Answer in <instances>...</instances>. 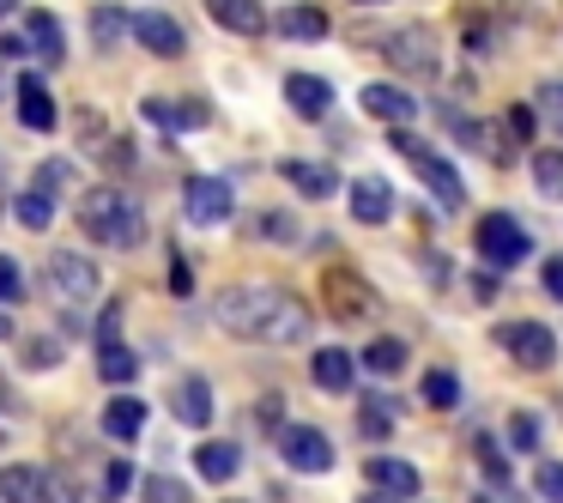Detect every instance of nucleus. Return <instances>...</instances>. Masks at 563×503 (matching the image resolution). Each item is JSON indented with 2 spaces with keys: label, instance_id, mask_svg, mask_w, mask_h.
Returning a JSON list of instances; mask_svg holds the SVG:
<instances>
[{
  "label": "nucleus",
  "instance_id": "c85d7f7f",
  "mask_svg": "<svg viewBox=\"0 0 563 503\" xmlns=\"http://www.w3.org/2000/svg\"><path fill=\"white\" fill-rule=\"evenodd\" d=\"M98 376L122 389V382H134V376H140V358L128 352L122 340H110V346H98Z\"/></svg>",
  "mask_w": 563,
  "mask_h": 503
},
{
  "label": "nucleus",
  "instance_id": "473e14b6",
  "mask_svg": "<svg viewBox=\"0 0 563 503\" xmlns=\"http://www.w3.org/2000/svg\"><path fill=\"white\" fill-rule=\"evenodd\" d=\"M533 183L545 188L551 200H563V152H558V146L533 152Z\"/></svg>",
  "mask_w": 563,
  "mask_h": 503
},
{
  "label": "nucleus",
  "instance_id": "9d476101",
  "mask_svg": "<svg viewBox=\"0 0 563 503\" xmlns=\"http://www.w3.org/2000/svg\"><path fill=\"white\" fill-rule=\"evenodd\" d=\"M183 212L195 225H224L236 212V195H231V183L224 176H195V183L183 188Z\"/></svg>",
  "mask_w": 563,
  "mask_h": 503
},
{
  "label": "nucleus",
  "instance_id": "7ed1b4c3",
  "mask_svg": "<svg viewBox=\"0 0 563 503\" xmlns=\"http://www.w3.org/2000/svg\"><path fill=\"white\" fill-rule=\"evenodd\" d=\"M388 140H394V152H400L406 164H418V176H424V188H430V195L442 200V212H461V207H466L461 171H454L449 158H437V152H430V146H424V140H418V134H406V128H400V134H388Z\"/></svg>",
  "mask_w": 563,
  "mask_h": 503
},
{
  "label": "nucleus",
  "instance_id": "2eb2a0df",
  "mask_svg": "<svg viewBox=\"0 0 563 503\" xmlns=\"http://www.w3.org/2000/svg\"><path fill=\"white\" fill-rule=\"evenodd\" d=\"M285 103H291L303 122H321V116L333 110V86L321 74H291L285 79Z\"/></svg>",
  "mask_w": 563,
  "mask_h": 503
},
{
  "label": "nucleus",
  "instance_id": "a19ab883",
  "mask_svg": "<svg viewBox=\"0 0 563 503\" xmlns=\"http://www.w3.org/2000/svg\"><path fill=\"white\" fill-rule=\"evenodd\" d=\"M0 304H25V273L13 255H0Z\"/></svg>",
  "mask_w": 563,
  "mask_h": 503
},
{
  "label": "nucleus",
  "instance_id": "f704fd0d",
  "mask_svg": "<svg viewBox=\"0 0 563 503\" xmlns=\"http://www.w3.org/2000/svg\"><path fill=\"white\" fill-rule=\"evenodd\" d=\"M539 437H545V425H539V413H515L509 418V449L515 455H533Z\"/></svg>",
  "mask_w": 563,
  "mask_h": 503
},
{
  "label": "nucleus",
  "instance_id": "0eeeda50",
  "mask_svg": "<svg viewBox=\"0 0 563 503\" xmlns=\"http://www.w3.org/2000/svg\"><path fill=\"white\" fill-rule=\"evenodd\" d=\"M497 346L527 370H551V358H558V333L545 321H509V328H497Z\"/></svg>",
  "mask_w": 563,
  "mask_h": 503
},
{
  "label": "nucleus",
  "instance_id": "b1692460",
  "mask_svg": "<svg viewBox=\"0 0 563 503\" xmlns=\"http://www.w3.org/2000/svg\"><path fill=\"white\" fill-rule=\"evenodd\" d=\"M273 31L291 37V43H321L328 37V13H321V7H285V13L273 19Z\"/></svg>",
  "mask_w": 563,
  "mask_h": 503
},
{
  "label": "nucleus",
  "instance_id": "ea45409f",
  "mask_svg": "<svg viewBox=\"0 0 563 503\" xmlns=\"http://www.w3.org/2000/svg\"><path fill=\"white\" fill-rule=\"evenodd\" d=\"M13 212H19V225H31V231H43V225L55 219V207H49V200H37V195H31V188H25V195H19V200H13Z\"/></svg>",
  "mask_w": 563,
  "mask_h": 503
},
{
  "label": "nucleus",
  "instance_id": "39448f33",
  "mask_svg": "<svg viewBox=\"0 0 563 503\" xmlns=\"http://www.w3.org/2000/svg\"><path fill=\"white\" fill-rule=\"evenodd\" d=\"M49 297L62 309H79L98 297V267H91L86 255H74V249H55L49 255Z\"/></svg>",
  "mask_w": 563,
  "mask_h": 503
},
{
  "label": "nucleus",
  "instance_id": "412c9836",
  "mask_svg": "<svg viewBox=\"0 0 563 503\" xmlns=\"http://www.w3.org/2000/svg\"><path fill=\"white\" fill-rule=\"evenodd\" d=\"M19 122H25L31 134H49L55 128V98H49V86H43L37 74L19 79Z\"/></svg>",
  "mask_w": 563,
  "mask_h": 503
},
{
  "label": "nucleus",
  "instance_id": "49530a36",
  "mask_svg": "<svg viewBox=\"0 0 563 503\" xmlns=\"http://www.w3.org/2000/svg\"><path fill=\"white\" fill-rule=\"evenodd\" d=\"M170 292H176V297L195 292V273H188V261H183V255H170Z\"/></svg>",
  "mask_w": 563,
  "mask_h": 503
},
{
  "label": "nucleus",
  "instance_id": "9b49d317",
  "mask_svg": "<svg viewBox=\"0 0 563 503\" xmlns=\"http://www.w3.org/2000/svg\"><path fill=\"white\" fill-rule=\"evenodd\" d=\"M364 473H369V491H382V497H394V503L418 497V485H424V473H418L412 461H394V455H376Z\"/></svg>",
  "mask_w": 563,
  "mask_h": 503
},
{
  "label": "nucleus",
  "instance_id": "393cba45",
  "mask_svg": "<svg viewBox=\"0 0 563 503\" xmlns=\"http://www.w3.org/2000/svg\"><path fill=\"white\" fill-rule=\"evenodd\" d=\"M236 467H243V449H236V442H200L195 449V473L212 479V485L236 479Z\"/></svg>",
  "mask_w": 563,
  "mask_h": 503
},
{
  "label": "nucleus",
  "instance_id": "6e6552de",
  "mask_svg": "<svg viewBox=\"0 0 563 503\" xmlns=\"http://www.w3.org/2000/svg\"><path fill=\"white\" fill-rule=\"evenodd\" d=\"M279 455L291 473H328L333 467V442L321 425H285L279 430Z\"/></svg>",
  "mask_w": 563,
  "mask_h": 503
},
{
  "label": "nucleus",
  "instance_id": "72a5a7b5",
  "mask_svg": "<svg viewBox=\"0 0 563 503\" xmlns=\"http://www.w3.org/2000/svg\"><path fill=\"white\" fill-rule=\"evenodd\" d=\"M473 449H478V467H485V479H490V485H509V461H503V449H497V437H485V430H478V437H473Z\"/></svg>",
  "mask_w": 563,
  "mask_h": 503
},
{
  "label": "nucleus",
  "instance_id": "e433bc0d",
  "mask_svg": "<svg viewBox=\"0 0 563 503\" xmlns=\"http://www.w3.org/2000/svg\"><path fill=\"white\" fill-rule=\"evenodd\" d=\"M140 491H146V503H195V491H188L183 479H170V473H152Z\"/></svg>",
  "mask_w": 563,
  "mask_h": 503
},
{
  "label": "nucleus",
  "instance_id": "4be33fe9",
  "mask_svg": "<svg viewBox=\"0 0 563 503\" xmlns=\"http://www.w3.org/2000/svg\"><path fill=\"white\" fill-rule=\"evenodd\" d=\"M140 116H146L152 128H164V134H188V128L207 122L200 103H170V98H146V103H140Z\"/></svg>",
  "mask_w": 563,
  "mask_h": 503
},
{
  "label": "nucleus",
  "instance_id": "ddd939ff",
  "mask_svg": "<svg viewBox=\"0 0 563 503\" xmlns=\"http://www.w3.org/2000/svg\"><path fill=\"white\" fill-rule=\"evenodd\" d=\"M25 50L37 55L43 67H62V62H67L62 19H55V13H43V7H31V13H25Z\"/></svg>",
  "mask_w": 563,
  "mask_h": 503
},
{
  "label": "nucleus",
  "instance_id": "cd10ccee",
  "mask_svg": "<svg viewBox=\"0 0 563 503\" xmlns=\"http://www.w3.org/2000/svg\"><path fill=\"white\" fill-rule=\"evenodd\" d=\"M67 183H74V164H67V158H49V164H37V171H31V195L49 200V207L67 195Z\"/></svg>",
  "mask_w": 563,
  "mask_h": 503
},
{
  "label": "nucleus",
  "instance_id": "4468645a",
  "mask_svg": "<svg viewBox=\"0 0 563 503\" xmlns=\"http://www.w3.org/2000/svg\"><path fill=\"white\" fill-rule=\"evenodd\" d=\"M357 103H364V116H376V122H394V128H406L418 116V98L406 86H364L357 91Z\"/></svg>",
  "mask_w": 563,
  "mask_h": 503
},
{
  "label": "nucleus",
  "instance_id": "f8f14e48",
  "mask_svg": "<svg viewBox=\"0 0 563 503\" xmlns=\"http://www.w3.org/2000/svg\"><path fill=\"white\" fill-rule=\"evenodd\" d=\"M309 376H316L321 394H352L357 382V358L345 352V346H321L316 358H309Z\"/></svg>",
  "mask_w": 563,
  "mask_h": 503
},
{
  "label": "nucleus",
  "instance_id": "1a4fd4ad",
  "mask_svg": "<svg viewBox=\"0 0 563 503\" xmlns=\"http://www.w3.org/2000/svg\"><path fill=\"white\" fill-rule=\"evenodd\" d=\"M321 304H328L333 321H364L376 297H369V280H357L352 267H333L321 273Z\"/></svg>",
  "mask_w": 563,
  "mask_h": 503
},
{
  "label": "nucleus",
  "instance_id": "4d7b16f0",
  "mask_svg": "<svg viewBox=\"0 0 563 503\" xmlns=\"http://www.w3.org/2000/svg\"><path fill=\"white\" fill-rule=\"evenodd\" d=\"M0 449H7V425H0Z\"/></svg>",
  "mask_w": 563,
  "mask_h": 503
},
{
  "label": "nucleus",
  "instance_id": "20e7f679",
  "mask_svg": "<svg viewBox=\"0 0 563 503\" xmlns=\"http://www.w3.org/2000/svg\"><path fill=\"white\" fill-rule=\"evenodd\" d=\"M473 243H478V255H485L490 267H521V261L533 255V231H527L515 212H485L478 231H473Z\"/></svg>",
  "mask_w": 563,
  "mask_h": 503
},
{
  "label": "nucleus",
  "instance_id": "58836bf2",
  "mask_svg": "<svg viewBox=\"0 0 563 503\" xmlns=\"http://www.w3.org/2000/svg\"><path fill=\"white\" fill-rule=\"evenodd\" d=\"M255 237H267V243H297V219H291V212H261Z\"/></svg>",
  "mask_w": 563,
  "mask_h": 503
},
{
  "label": "nucleus",
  "instance_id": "dca6fc26",
  "mask_svg": "<svg viewBox=\"0 0 563 503\" xmlns=\"http://www.w3.org/2000/svg\"><path fill=\"white\" fill-rule=\"evenodd\" d=\"M207 13L219 19V25L231 31V37H261V31L273 25L261 0H207Z\"/></svg>",
  "mask_w": 563,
  "mask_h": 503
},
{
  "label": "nucleus",
  "instance_id": "aec40b11",
  "mask_svg": "<svg viewBox=\"0 0 563 503\" xmlns=\"http://www.w3.org/2000/svg\"><path fill=\"white\" fill-rule=\"evenodd\" d=\"M0 497H7V503H43V497H49V467L13 461L7 473H0Z\"/></svg>",
  "mask_w": 563,
  "mask_h": 503
},
{
  "label": "nucleus",
  "instance_id": "f03ea898",
  "mask_svg": "<svg viewBox=\"0 0 563 503\" xmlns=\"http://www.w3.org/2000/svg\"><path fill=\"white\" fill-rule=\"evenodd\" d=\"M79 231L103 249H140L146 243V212L128 188H91L79 200Z\"/></svg>",
  "mask_w": 563,
  "mask_h": 503
},
{
  "label": "nucleus",
  "instance_id": "6ab92c4d",
  "mask_svg": "<svg viewBox=\"0 0 563 503\" xmlns=\"http://www.w3.org/2000/svg\"><path fill=\"white\" fill-rule=\"evenodd\" d=\"M352 219L357 225H388L394 219V188L382 176H357L352 183Z\"/></svg>",
  "mask_w": 563,
  "mask_h": 503
},
{
  "label": "nucleus",
  "instance_id": "bb28decb",
  "mask_svg": "<svg viewBox=\"0 0 563 503\" xmlns=\"http://www.w3.org/2000/svg\"><path fill=\"white\" fill-rule=\"evenodd\" d=\"M394 418H400V406H394L388 394H364V401H357V430H364V442L394 437Z\"/></svg>",
  "mask_w": 563,
  "mask_h": 503
},
{
  "label": "nucleus",
  "instance_id": "c9c22d12",
  "mask_svg": "<svg viewBox=\"0 0 563 503\" xmlns=\"http://www.w3.org/2000/svg\"><path fill=\"white\" fill-rule=\"evenodd\" d=\"M424 401L437 406V413H449V406L461 401V382H454V370H430V376H424Z\"/></svg>",
  "mask_w": 563,
  "mask_h": 503
},
{
  "label": "nucleus",
  "instance_id": "f3484780",
  "mask_svg": "<svg viewBox=\"0 0 563 503\" xmlns=\"http://www.w3.org/2000/svg\"><path fill=\"white\" fill-rule=\"evenodd\" d=\"M134 37H140V50L164 55V62H176V55L188 50L183 25H176V19H164V13H140V19H134Z\"/></svg>",
  "mask_w": 563,
  "mask_h": 503
},
{
  "label": "nucleus",
  "instance_id": "603ef678",
  "mask_svg": "<svg viewBox=\"0 0 563 503\" xmlns=\"http://www.w3.org/2000/svg\"><path fill=\"white\" fill-rule=\"evenodd\" d=\"M13 7H19V0H0V19H7V13H13Z\"/></svg>",
  "mask_w": 563,
  "mask_h": 503
},
{
  "label": "nucleus",
  "instance_id": "5fc2aeb1",
  "mask_svg": "<svg viewBox=\"0 0 563 503\" xmlns=\"http://www.w3.org/2000/svg\"><path fill=\"white\" fill-rule=\"evenodd\" d=\"M0 401H7V370H0Z\"/></svg>",
  "mask_w": 563,
  "mask_h": 503
},
{
  "label": "nucleus",
  "instance_id": "de8ad7c7",
  "mask_svg": "<svg viewBox=\"0 0 563 503\" xmlns=\"http://www.w3.org/2000/svg\"><path fill=\"white\" fill-rule=\"evenodd\" d=\"M43 503H79V491L67 485L62 473H49V497H43Z\"/></svg>",
  "mask_w": 563,
  "mask_h": 503
},
{
  "label": "nucleus",
  "instance_id": "6e6d98bb",
  "mask_svg": "<svg viewBox=\"0 0 563 503\" xmlns=\"http://www.w3.org/2000/svg\"><path fill=\"white\" fill-rule=\"evenodd\" d=\"M352 7H382V0H352Z\"/></svg>",
  "mask_w": 563,
  "mask_h": 503
},
{
  "label": "nucleus",
  "instance_id": "f257e3e1",
  "mask_svg": "<svg viewBox=\"0 0 563 503\" xmlns=\"http://www.w3.org/2000/svg\"><path fill=\"white\" fill-rule=\"evenodd\" d=\"M212 316H219V328L236 333V340H261V346L309 340V304L291 292H279V285H231V292H219Z\"/></svg>",
  "mask_w": 563,
  "mask_h": 503
},
{
  "label": "nucleus",
  "instance_id": "a18cd8bd",
  "mask_svg": "<svg viewBox=\"0 0 563 503\" xmlns=\"http://www.w3.org/2000/svg\"><path fill=\"white\" fill-rule=\"evenodd\" d=\"M25 358H31V364H62V340H31Z\"/></svg>",
  "mask_w": 563,
  "mask_h": 503
},
{
  "label": "nucleus",
  "instance_id": "a211bd4d",
  "mask_svg": "<svg viewBox=\"0 0 563 503\" xmlns=\"http://www.w3.org/2000/svg\"><path fill=\"white\" fill-rule=\"evenodd\" d=\"M279 176H285V183H291V188H297V195H303V200H333V195H340V176H333L328 164H309V158H285V164H279Z\"/></svg>",
  "mask_w": 563,
  "mask_h": 503
},
{
  "label": "nucleus",
  "instance_id": "4c0bfd02",
  "mask_svg": "<svg viewBox=\"0 0 563 503\" xmlns=\"http://www.w3.org/2000/svg\"><path fill=\"white\" fill-rule=\"evenodd\" d=\"M128 485H134V467H128V461H110V467L98 473V497H103V503L128 497Z\"/></svg>",
  "mask_w": 563,
  "mask_h": 503
},
{
  "label": "nucleus",
  "instance_id": "423d86ee",
  "mask_svg": "<svg viewBox=\"0 0 563 503\" xmlns=\"http://www.w3.org/2000/svg\"><path fill=\"white\" fill-rule=\"evenodd\" d=\"M382 55H388V62L400 67L406 79H437V67H442L437 37H430L424 25H412V31H388V37H382Z\"/></svg>",
  "mask_w": 563,
  "mask_h": 503
},
{
  "label": "nucleus",
  "instance_id": "37998d69",
  "mask_svg": "<svg viewBox=\"0 0 563 503\" xmlns=\"http://www.w3.org/2000/svg\"><path fill=\"white\" fill-rule=\"evenodd\" d=\"M539 110H545L551 128L563 134V79H545V86H539Z\"/></svg>",
  "mask_w": 563,
  "mask_h": 503
},
{
  "label": "nucleus",
  "instance_id": "5701e85b",
  "mask_svg": "<svg viewBox=\"0 0 563 503\" xmlns=\"http://www.w3.org/2000/svg\"><path fill=\"white\" fill-rule=\"evenodd\" d=\"M170 413L183 418V425H207L212 418V389H207V376H183L170 389Z\"/></svg>",
  "mask_w": 563,
  "mask_h": 503
},
{
  "label": "nucleus",
  "instance_id": "09e8293b",
  "mask_svg": "<svg viewBox=\"0 0 563 503\" xmlns=\"http://www.w3.org/2000/svg\"><path fill=\"white\" fill-rule=\"evenodd\" d=\"M545 292L563 304V255H551V261H545Z\"/></svg>",
  "mask_w": 563,
  "mask_h": 503
},
{
  "label": "nucleus",
  "instance_id": "c756f323",
  "mask_svg": "<svg viewBox=\"0 0 563 503\" xmlns=\"http://www.w3.org/2000/svg\"><path fill=\"white\" fill-rule=\"evenodd\" d=\"M364 370H369V376H400V370H406V346L400 340H369L364 346Z\"/></svg>",
  "mask_w": 563,
  "mask_h": 503
},
{
  "label": "nucleus",
  "instance_id": "7c9ffc66",
  "mask_svg": "<svg viewBox=\"0 0 563 503\" xmlns=\"http://www.w3.org/2000/svg\"><path fill=\"white\" fill-rule=\"evenodd\" d=\"M454 140H461V146H473V152H485L490 164L509 158V146L497 140V128H485V122H461V128H454Z\"/></svg>",
  "mask_w": 563,
  "mask_h": 503
},
{
  "label": "nucleus",
  "instance_id": "3c124183",
  "mask_svg": "<svg viewBox=\"0 0 563 503\" xmlns=\"http://www.w3.org/2000/svg\"><path fill=\"white\" fill-rule=\"evenodd\" d=\"M0 340H13V316L7 309H0Z\"/></svg>",
  "mask_w": 563,
  "mask_h": 503
},
{
  "label": "nucleus",
  "instance_id": "79ce46f5",
  "mask_svg": "<svg viewBox=\"0 0 563 503\" xmlns=\"http://www.w3.org/2000/svg\"><path fill=\"white\" fill-rule=\"evenodd\" d=\"M533 491H539L545 503H563V461H545V467H539V473H533Z\"/></svg>",
  "mask_w": 563,
  "mask_h": 503
},
{
  "label": "nucleus",
  "instance_id": "864d4df0",
  "mask_svg": "<svg viewBox=\"0 0 563 503\" xmlns=\"http://www.w3.org/2000/svg\"><path fill=\"white\" fill-rule=\"evenodd\" d=\"M364 503H394V497H382V491H369V497Z\"/></svg>",
  "mask_w": 563,
  "mask_h": 503
},
{
  "label": "nucleus",
  "instance_id": "c03bdc74",
  "mask_svg": "<svg viewBox=\"0 0 563 503\" xmlns=\"http://www.w3.org/2000/svg\"><path fill=\"white\" fill-rule=\"evenodd\" d=\"M503 128H509L515 146H521V140H533V110H527V103H515V110L503 116Z\"/></svg>",
  "mask_w": 563,
  "mask_h": 503
},
{
  "label": "nucleus",
  "instance_id": "8fccbe9b",
  "mask_svg": "<svg viewBox=\"0 0 563 503\" xmlns=\"http://www.w3.org/2000/svg\"><path fill=\"white\" fill-rule=\"evenodd\" d=\"M0 55H7V62H19V55H31V50H25V37H0Z\"/></svg>",
  "mask_w": 563,
  "mask_h": 503
},
{
  "label": "nucleus",
  "instance_id": "a878e982",
  "mask_svg": "<svg viewBox=\"0 0 563 503\" xmlns=\"http://www.w3.org/2000/svg\"><path fill=\"white\" fill-rule=\"evenodd\" d=\"M103 430H110L115 442H134L140 430H146V401H134V394L110 401V406H103Z\"/></svg>",
  "mask_w": 563,
  "mask_h": 503
},
{
  "label": "nucleus",
  "instance_id": "2f4dec72",
  "mask_svg": "<svg viewBox=\"0 0 563 503\" xmlns=\"http://www.w3.org/2000/svg\"><path fill=\"white\" fill-rule=\"evenodd\" d=\"M122 31H134V19H128L122 7H98V13H91V37H98V50H115Z\"/></svg>",
  "mask_w": 563,
  "mask_h": 503
}]
</instances>
